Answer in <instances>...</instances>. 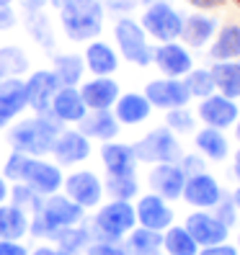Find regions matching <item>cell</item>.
Listing matches in <instances>:
<instances>
[{"label":"cell","instance_id":"obj_30","mask_svg":"<svg viewBox=\"0 0 240 255\" xmlns=\"http://www.w3.org/2000/svg\"><path fill=\"white\" fill-rule=\"evenodd\" d=\"M83 70H85V62L78 54H57L54 57L52 72L57 75L62 88H78V83L83 80Z\"/></svg>","mask_w":240,"mask_h":255},{"label":"cell","instance_id":"obj_19","mask_svg":"<svg viewBox=\"0 0 240 255\" xmlns=\"http://www.w3.org/2000/svg\"><path fill=\"white\" fill-rule=\"evenodd\" d=\"M78 91L88 111H111L119 96H122V88L114 78H93L83 83Z\"/></svg>","mask_w":240,"mask_h":255},{"label":"cell","instance_id":"obj_9","mask_svg":"<svg viewBox=\"0 0 240 255\" xmlns=\"http://www.w3.org/2000/svg\"><path fill=\"white\" fill-rule=\"evenodd\" d=\"M150 106L153 109H163V111H173V109H186L189 106V91L184 80L178 78H158V80H150L145 85V93H142Z\"/></svg>","mask_w":240,"mask_h":255},{"label":"cell","instance_id":"obj_5","mask_svg":"<svg viewBox=\"0 0 240 255\" xmlns=\"http://www.w3.org/2000/svg\"><path fill=\"white\" fill-rule=\"evenodd\" d=\"M140 26L147 34V39H155L158 44H168V41L181 39L184 16L178 13V8H173L166 0H160V3L145 5L142 16H140Z\"/></svg>","mask_w":240,"mask_h":255},{"label":"cell","instance_id":"obj_31","mask_svg":"<svg viewBox=\"0 0 240 255\" xmlns=\"http://www.w3.org/2000/svg\"><path fill=\"white\" fill-rule=\"evenodd\" d=\"M129 255H153L163 248V232L155 230H145V227H134L127 235V243H124Z\"/></svg>","mask_w":240,"mask_h":255},{"label":"cell","instance_id":"obj_6","mask_svg":"<svg viewBox=\"0 0 240 255\" xmlns=\"http://www.w3.org/2000/svg\"><path fill=\"white\" fill-rule=\"evenodd\" d=\"M134 227H137V214L129 201H111L101 206L93 217V230L101 237V243H119Z\"/></svg>","mask_w":240,"mask_h":255},{"label":"cell","instance_id":"obj_45","mask_svg":"<svg viewBox=\"0 0 240 255\" xmlns=\"http://www.w3.org/2000/svg\"><path fill=\"white\" fill-rule=\"evenodd\" d=\"M186 3L191 5V8H197V10H217V8H222L228 0H186Z\"/></svg>","mask_w":240,"mask_h":255},{"label":"cell","instance_id":"obj_44","mask_svg":"<svg viewBox=\"0 0 240 255\" xmlns=\"http://www.w3.org/2000/svg\"><path fill=\"white\" fill-rule=\"evenodd\" d=\"M199 255H238V248L235 245H209V248H199Z\"/></svg>","mask_w":240,"mask_h":255},{"label":"cell","instance_id":"obj_15","mask_svg":"<svg viewBox=\"0 0 240 255\" xmlns=\"http://www.w3.org/2000/svg\"><path fill=\"white\" fill-rule=\"evenodd\" d=\"M49 155L54 157V165H59V168L78 165V162L91 157V139L83 137L78 129H62L57 134L54 147H52Z\"/></svg>","mask_w":240,"mask_h":255},{"label":"cell","instance_id":"obj_34","mask_svg":"<svg viewBox=\"0 0 240 255\" xmlns=\"http://www.w3.org/2000/svg\"><path fill=\"white\" fill-rule=\"evenodd\" d=\"M103 191L111 196V201H132L140 193V183L134 175H109Z\"/></svg>","mask_w":240,"mask_h":255},{"label":"cell","instance_id":"obj_51","mask_svg":"<svg viewBox=\"0 0 240 255\" xmlns=\"http://www.w3.org/2000/svg\"><path fill=\"white\" fill-rule=\"evenodd\" d=\"M47 3H49L52 8H57V10H62L67 3H72V0H47Z\"/></svg>","mask_w":240,"mask_h":255},{"label":"cell","instance_id":"obj_21","mask_svg":"<svg viewBox=\"0 0 240 255\" xmlns=\"http://www.w3.org/2000/svg\"><path fill=\"white\" fill-rule=\"evenodd\" d=\"M217 34V18L207 16V13H189L184 16V28H181V41L184 47L202 49Z\"/></svg>","mask_w":240,"mask_h":255},{"label":"cell","instance_id":"obj_38","mask_svg":"<svg viewBox=\"0 0 240 255\" xmlns=\"http://www.w3.org/2000/svg\"><path fill=\"white\" fill-rule=\"evenodd\" d=\"M166 127L173 131V134H186V131H194L197 127V119H194L186 109H173L166 114Z\"/></svg>","mask_w":240,"mask_h":255},{"label":"cell","instance_id":"obj_13","mask_svg":"<svg viewBox=\"0 0 240 255\" xmlns=\"http://www.w3.org/2000/svg\"><path fill=\"white\" fill-rule=\"evenodd\" d=\"M197 116H199V122L204 127H212V129H220L222 131V129H230V127L238 124L240 106H238L235 101L215 93V96H209V98H202L199 109H197Z\"/></svg>","mask_w":240,"mask_h":255},{"label":"cell","instance_id":"obj_16","mask_svg":"<svg viewBox=\"0 0 240 255\" xmlns=\"http://www.w3.org/2000/svg\"><path fill=\"white\" fill-rule=\"evenodd\" d=\"M186 232L194 237V243L199 248H209V245H220V243H228V232L230 227H225V224L209 212H191L186 217Z\"/></svg>","mask_w":240,"mask_h":255},{"label":"cell","instance_id":"obj_22","mask_svg":"<svg viewBox=\"0 0 240 255\" xmlns=\"http://www.w3.org/2000/svg\"><path fill=\"white\" fill-rule=\"evenodd\" d=\"M49 114L57 119L59 124H78L80 119L88 114V109H85L78 88H59V91L54 93V98H52Z\"/></svg>","mask_w":240,"mask_h":255},{"label":"cell","instance_id":"obj_4","mask_svg":"<svg viewBox=\"0 0 240 255\" xmlns=\"http://www.w3.org/2000/svg\"><path fill=\"white\" fill-rule=\"evenodd\" d=\"M103 3L101 0H72L59 10L62 31L70 41H93L103 31Z\"/></svg>","mask_w":240,"mask_h":255},{"label":"cell","instance_id":"obj_39","mask_svg":"<svg viewBox=\"0 0 240 255\" xmlns=\"http://www.w3.org/2000/svg\"><path fill=\"white\" fill-rule=\"evenodd\" d=\"M235 214H238V209H235L233 199L222 193V199H220L217 206H215V217L225 224V227H233V224H235Z\"/></svg>","mask_w":240,"mask_h":255},{"label":"cell","instance_id":"obj_27","mask_svg":"<svg viewBox=\"0 0 240 255\" xmlns=\"http://www.w3.org/2000/svg\"><path fill=\"white\" fill-rule=\"evenodd\" d=\"M215 80V91L230 101L240 98V62L233 59V62H215L209 67Z\"/></svg>","mask_w":240,"mask_h":255},{"label":"cell","instance_id":"obj_18","mask_svg":"<svg viewBox=\"0 0 240 255\" xmlns=\"http://www.w3.org/2000/svg\"><path fill=\"white\" fill-rule=\"evenodd\" d=\"M134 214H137V224L145 230L166 232L173 224V209L166 204V199L155 196V193L140 196V201L134 204Z\"/></svg>","mask_w":240,"mask_h":255},{"label":"cell","instance_id":"obj_2","mask_svg":"<svg viewBox=\"0 0 240 255\" xmlns=\"http://www.w3.org/2000/svg\"><path fill=\"white\" fill-rule=\"evenodd\" d=\"M83 214H85L83 206L70 201L67 196H62V193H52V196H44L41 206L34 212L31 224H28V232H31L34 237H49V240H54L62 230L80 224Z\"/></svg>","mask_w":240,"mask_h":255},{"label":"cell","instance_id":"obj_47","mask_svg":"<svg viewBox=\"0 0 240 255\" xmlns=\"http://www.w3.org/2000/svg\"><path fill=\"white\" fill-rule=\"evenodd\" d=\"M28 255H59L54 248H49V245H39L34 253H28Z\"/></svg>","mask_w":240,"mask_h":255},{"label":"cell","instance_id":"obj_12","mask_svg":"<svg viewBox=\"0 0 240 255\" xmlns=\"http://www.w3.org/2000/svg\"><path fill=\"white\" fill-rule=\"evenodd\" d=\"M23 88H26V106L41 116V114H49L52 98L62 85H59L57 75L52 70H36V72L28 75Z\"/></svg>","mask_w":240,"mask_h":255},{"label":"cell","instance_id":"obj_49","mask_svg":"<svg viewBox=\"0 0 240 255\" xmlns=\"http://www.w3.org/2000/svg\"><path fill=\"white\" fill-rule=\"evenodd\" d=\"M8 193H10V188H8V181L3 175H0V204H3L5 199H8Z\"/></svg>","mask_w":240,"mask_h":255},{"label":"cell","instance_id":"obj_32","mask_svg":"<svg viewBox=\"0 0 240 255\" xmlns=\"http://www.w3.org/2000/svg\"><path fill=\"white\" fill-rule=\"evenodd\" d=\"M163 248L168 255H199V245L194 243V237L186 232V227H171L163 232Z\"/></svg>","mask_w":240,"mask_h":255},{"label":"cell","instance_id":"obj_57","mask_svg":"<svg viewBox=\"0 0 240 255\" xmlns=\"http://www.w3.org/2000/svg\"><path fill=\"white\" fill-rule=\"evenodd\" d=\"M235 3H238V5H240V0H235Z\"/></svg>","mask_w":240,"mask_h":255},{"label":"cell","instance_id":"obj_10","mask_svg":"<svg viewBox=\"0 0 240 255\" xmlns=\"http://www.w3.org/2000/svg\"><path fill=\"white\" fill-rule=\"evenodd\" d=\"M62 188H65V196L70 201H75L78 206H83V209H93L103 199V183H101V178L91 170L70 173L62 181Z\"/></svg>","mask_w":240,"mask_h":255},{"label":"cell","instance_id":"obj_11","mask_svg":"<svg viewBox=\"0 0 240 255\" xmlns=\"http://www.w3.org/2000/svg\"><path fill=\"white\" fill-rule=\"evenodd\" d=\"M153 65L163 72V78H186L194 70V57L189 47L178 41H168V44H158L153 49Z\"/></svg>","mask_w":240,"mask_h":255},{"label":"cell","instance_id":"obj_43","mask_svg":"<svg viewBox=\"0 0 240 255\" xmlns=\"http://www.w3.org/2000/svg\"><path fill=\"white\" fill-rule=\"evenodd\" d=\"M0 255H28V250L18 240H0Z\"/></svg>","mask_w":240,"mask_h":255},{"label":"cell","instance_id":"obj_56","mask_svg":"<svg viewBox=\"0 0 240 255\" xmlns=\"http://www.w3.org/2000/svg\"><path fill=\"white\" fill-rule=\"evenodd\" d=\"M238 248H240V235H238Z\"/></svg>","mask_w":240,"mask_h":255},{"label":"cell","instance_id":"obj_24","mask_svg":"<svg viewBox=\"0 0 240 255\" xmlns=\"http://www.w3.org/2000/svg\"><path fill=\"white\" fill-rule=\"evenodd\" d=\"M119 124L116 116L111 111H88L80 122H78V131L88 139H101V142H114L119 134Z\"/></svg>","mask_w":240,"mask_h":255},{"label":"cell","instance_id":"obj_14","mask_svg":"<svg viewBox=\"0 0 240 255\" xmlns=\"http://www.w3.org/2000/svg\"><path fill=\"white\" fill-rule=\"evenodd\" d=\"M181 199H184L189 206H194V209L209 212V209H215L217 201L222 199V188H220V183H217V178L209 175V173L204 170V173H197V175H189V178H186Z\"/></svg>","mask_w":240,"mask_h":255},{"label":"cell","instance_id":"obj_58","mask_svg":"<svg viewBox=\"0 0 240 255\" xmlns=\"http://www.w3.org/2000/svg\"><path fill=\"white\" fill-rule=\"evenodd\" d=\"M153 255H158V253H153Z\"/></svg>","mask_w":240,"mask_h":255},{"label":"cell","instance_id":"obj_1","mask_svg":"<svg viewBox=\"0 0 240 255\" xmlns=\"http://www.w3.org/2000/svg\"><path fill=\"white\" fill-rule=\"evenodd\" d=\"M3 178L13 183H26L28 188H34L39 196H52L62 188V170L59 165L47 162L41 157H31V155H23V152H13L5 160V168H3Z\"/></svg>","mask_w":240,"mask_h":255},{"label":"cell","instance_id":"obj_28","mask_svg":"<svg viewBox=\"0 0 240 255\" xmlns=\"http://www.w3.org/2000/svg\"><path fill=\"white\" fill-rule=\"evenodd\" d=\"M194 144L197 149L207 157V160H215V162H222L230 152V144H228V137L220 131V129H212V127H204L197 131L194 137Z\"/></svg>","mask_w":240,"mask_h":255},{"label":"cell","instance_id":"obj_20","mask_svg":"<svg viewBox=\"0 0 240 255\" xmlns=\"http://www.w3.org/2000/svg\"><path fill=\"white\" fill-rule=\"evenodd\" d=\"M83 62H85L88 72H93V78H111L119 70V52L111 44L93 39V41H88V47H85Z\"/></svg>","mask_w":240,"mask_h":255},{"label":"cell","instance_id":"obj_17","mask_svg":"<svg viewBox=\"0 0 240 255\" xmlns=\"http://www.w3.org/2000/svg\"><path fill=\"white\" fill-rule=\"evenodd\" d=\"M184 183H186V175H184V170L178 168L176 162H160L147 175V186L153 188L155 196L166 199V201L181 199Z\"/></svg>","mask_w":240,"mask_h":255},{"label":"cell","instance_id":"obj_29","mask_svg":"<svg viewBox=\"0 0 240 255\" xmlns=\"http://www.w3.org/2000/svg\"><path fill=\"white\" fill-rule=\"evenodd\" d=\"M28 214L13 204H0V240H21L28 232Z\"/></svg>","mask_w":240,"mask_h":255},{"label":"cell","instance_id":"obj_8","mask_svg":"<svg viewBox=\"0 0 240 255\" xmlns=\"http://www.w3.org/2000/svg\"><path fill=\"white\" fill-rule=\"evenodd\" d=\"M132 149H134L137 162L160 165V162H178L184 157V149L178 144V137L168 127H158L153 131H147L137 144H132Z\"/></svg>","mask_w":240,"mask_h":255},{"label":"cell","instance_id":"obj_25","mask_svg":"<svg viewBox=\"0 0 240 255\" xmlns=\"http://www.w3.org/2000/svg\"><path fill=\"white\" fill-rule=\"evenodd\" d=\"M150 111H153V106H150V101L142 93H124L114 103V116H116V122L124 124V127L142 124L150 116Z\"/></svg>","mask_w":240,"mask_h":255},{"label":"cell","instance_id":"obj_36","mask_svg":"<svg viewBox=\"0 0 240 255\" xmlns=\"http://www.w3.org/2000/svg\"><path fill=\"white\" fill-rule=\"evenodd\" d=\"M28 70V57L18 47H3L0 49V72L5 78H18Z\"/></svg>","mask_w":240,"mask_h":255},{"label":"cell","instance_id":"obj_42","mask_svg":"<svg viewBox=\"0 0 240 255\" xmlns=\"http://www.w3.org/2000/svg\"><path fill=\"white\" fill-rule=\"evenodd\" d=\"M18 23V13L13 5H0V31H10Z\"/></svg>","mask_w":240,"mask_h":255},{"label":"cell","instance_id":"obj_33","mask_svg":"<svg viewBox=\"0 0 240 255\" xmlns=\"http://www.w3.org/2000/svg\"><path fill=\"white\" fill-rule=\"evenodd\" d=\"M57 243H59V248H57V253L59 255H78V253H83V248H88L91 243V232H88L85 227H67V230H62L57 237Z\"/></svg>","mask_w":240,"mask_h":255},{"label":"cell","instance_id":"obj_3","mask_svg":"<svg viewBox=\"0 0 240 255\" xmlns=\"http://www.w3.org/2000/svg\"><path fill=\"white\" fill-rule=\"evenodd\" d=\"M59 131H62V124H59L52 114H41V116L18 122L10 129L8 139H10L16 152L31 155V157H44V155L52 152Z\"/></svg>","mask_w":240,"mask_h":255},{"label":"cell","instance_id":"obj_50","mask_svg":"<svg viewBox=\"0 0 240 255\" xmlns=\"http://www.w3.org/2000/svg\"><path fill=\"white\" fill-rule=\"evenodd\" d=\"M233 173H235V178L240 181V149H238L235 157H233Z\"/></svg>","mask_w":240,"mask_h":255},{"label":"cell","instance_id":"obj_55","mask_svg":"<svg viewBox=\"0 0 240 255\" xmlns=\"http://www.w3.org/2000/svg\"><path fill=\"white\" fill-rule=\"evenodd\" d=\"M0 5H13V0H0Z\"/></svg>","mask_w":240,"mask_h":255},{"label":"cell","instance_id":"obj_26","mask_svg":"<svg viewBox=\"0 0 240 255\" xmlns=\"http://www.w3.org/2000/svg\"><path fill=\"white\" fill-rule=\"evenodd\" d=\"M209 57L215 62H233L240 59V26L238 23H225L215 34L209 44Z\"/></svg>","mask_w":240,"mask_h":255},{"label":"cell","instance_id":"obj_35","mask_svg":"<svg viewBox=\"0 0 240 255\" xmlns=\"http://www.w3.org/2000/svg\"><path fill=\"white\" fill-rule=\"evenodd\" d=\"M184 85H186V91H189V96L191 98H209V96H215L217 91H215V80H212V72L209 70H202V67H194L189 75H186V80H184Z\"/></svg>","mask_w":240,"mask_h":255},{"label":"cell","instance_id":"obj_40","mask_svg":"<svg viewBox=\"0 0 240 255\" xmlns=\"http://www.w3.org/2000/svg\"><path fill=\"white\" fill-rule=\"evenodd\" d=\"M85 255H129V253L119 248L116 243H91L85 248Z\"/></svg>","mask_w":240,"mask_h":255},{"label":"cell","instance_id":"obj_53","mask_svg":"<svg viewBox=\"0 0 240 255\" xmlns=\"http://www.w3.org/2000/svg\"><path fill=\"white\" fill-rule=\"evenodd\" d=\"M235 137L240 139V119H238V124H235Z\"/></svg>","mask_w":240,"mask_h":255},{"label":"cell","instance_id":"obj_48","mask_svg":"<svg viewBox=\"0 0 240 255\" xmlns=\"http://www.w3.org/2000/svg\"><path fill=\"white\" fill-rule=\"evenodd\" d=\"M23 3H26V10L36 13V10H41V5L47 3V0H23Z\"/></svg>","mask_w":240,"mask_h":255},{"label":"cell","instance_id":"obj_54","mask_svg":"<svg viewBox=\"0 0 240 255\" xmlns=\"http://www.w3.org/2000/svg\"><path fill=\"white\" fill-rule=\"evenodd\" d=\"M145 5H153V3H160V0H142Z\"/></svg>","mask_w":240,"mask_h":255},{"label":"cell","instance_id":"obj_52","mask_svg":"<svg viewBox=\"0 0 240 255\" xmlns=\"http://www.w3.org/2000/svg\"><path fill=\"white\" fill-rule=\"evenodd\" d=\"M230 199H233V204H235V209H238V212H240V186L235 188V193H233V196H230Z\"/></svg>","mask_w":240,"mask_h":255},{"label":"cell","instance_id":"obj_7","mask_svg":"<svg viewBox=\"0 0 240 255\" xmlns=\"http://www.w3.org/2000/svg\"><path fill=\"white\" fill-rule=\"evenodd\" d=\"M114 41L119 47V54H122L127 62L137 65V67L153 65V47H150V39L142 31L140 21L119 18L116 26H114Z\"/></svg>","mask_w":240,"mask_h":255},{"label":"cell","instance_id":"obj_23","mask_svg":"<svg viewBox=\"0 0 240 255\" xmlns=\"http://www.w3.org/2000/svg\"><path fill=\"white\" fill-rule=\"evenodd\" d=\"M101 162L109 175H134V168H137V157H134L132 144H122V142H103Z\"/></svg>","mask_w":240,"mask_h":255},{"label":"cell","instance_id":"obj_41","mask_svg":"<svg viewBox=\"0 0 240 255\" xmlns=\"http://www.w3.org/2000/svg\"><path fill=\"white\" fill-rule=\"evenodd\" d=\"M178 162H181L178 168L184 170L186 178H189V175H197V173H204V160H202L199 155H184Z\"/></svg>","mask_w":240,"mask_h":255},{"label":"cell","instance_id":"obj_46","mask_svg":"<svg viewBox=\"0 0 240 255\" xmlns=\"http://www.w3.org/2000/svg\"><path fill=\"white\" fill-rule=\"evenodd\" d=\"M13 119H16V116H13V114L5 109V103L0 101V129H3V127H8V124L13 122Z\"/></svg>","mask_w":240,"mask_h":255},{"label":"cell","instance_id":"obj_37","mask_svg":"<svg viewBox=\"0 0 240 255\" xmlns=\"http://www.w3.org/2000/svg\"><path fill=\"white\" fill-rule=\"evenodd\" d=\"M8 199L13 201V206H18V209H23V212L28 214V212H36V209L41 206V196H39V193L34 191V188H28L26 183H16V186H13L10 188V193H8Z\"/></svg>","mask_w":240,"mask_h":255}]
</instances>
